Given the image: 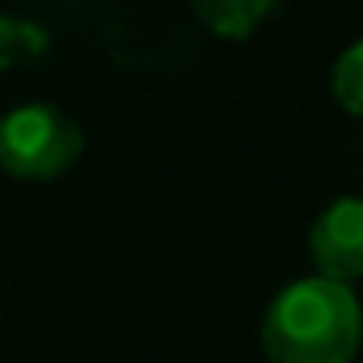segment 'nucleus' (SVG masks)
<instances>
[{"mask_svg": "<svg viewBox=\"0 0 363 363\" xmlns=\"http://www.w3.org/2000/svg\"><path fill=\"white\" fill-rule=\"evenodd\" d=\"M269 363H354L363 342V308L346 282L299 278L282 286L261 325Z\"/></svg>", "mask_w": 363, "mask_h": 363, "instance_id": "f257e3e1", "label": "nucleus"}, {"mask_svg": "<svg viewBox=\"0 0 363 363\" xmlns=\"http://www.w3.org/2000/svg\"><path fill=\"white\" fill-rule=\"evenodd\" d=\"M308 252L320 278L354 282L363 278V197L333 201L308 231Z\"/></svg>", "mask_w": 363, "mask_h": 363, "instance_id": "7ed1b4c3", "label": "nucleus"}, {"mask_svg": "<svg viewBox=\"0 0 363 363\" xmlns=\"http://www.w3.org/2000/svg\"><path fill=\"white\" fill-rule=\"evenodd\" d=\"M333 99L363 120V39L350 43L333 65Z\"/></svg>", "mask_w": 363, "mask_h": 363, "instance_id": "39448f33", "label": "nucleus"}, {"mask_svg": "<svg viewBox=\"0 0 363 363\" xmlns=\"http://www.w3.org/2000/svg\"><path fill=\"white\" fill-rule=\"evenodd\" d=\"M77 154L82 128L48 103H26L0 120V167L18 179H52L69 171Z\"/></svg>", "mask_w": 363, "mask_h": 363, "instance_id": "f03ea898", "label": "nucleus"}, {"mask_svg": "<svg viewBox=\"0 0 363 363\" xmlns=\"http://www.w3.org/2000/svg\"><path fill=\"white\" fill-rule=\"evenodd\" d=\"M278 0H193L197 22L218 39H248Z\"/></svg>", "mask_w": 363, "mask_h": 363, "instance_id": "20e7f679", "label": "nucleus"}]
</instances>
